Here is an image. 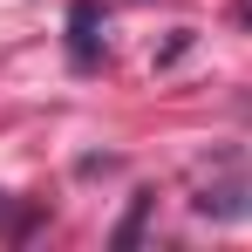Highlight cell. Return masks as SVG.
Returning a JSON list of instances; mask_svg holds the SVG:
<instances>
[{"instance_id":"obj_1","label":"cell","mask_w":252,"mask_h":252,"mask_svg":"<svg viewBox=\"0 0 252 252\" xmlns=\"http://www.w3.org/2000/svg\"><path fill=\"white\" fill-rule=\"evenodd\" d=\"M89 28H95V7H75V68H89V62H95V41H89Z\"/></svg>"},{"instance_id":"obj_2","label":"cell","mask_w":252,"mask_h":252,"mask_svg":"<svg viewBox=\"0 0 252 252\" xmlns=\"http://www.w3.org/2000/svg\"><path fill=\"white\" fill-rule=\"evenodd\" d=\"M143 211H150V198H136V211H129V218H123V232H116V246H129V239L143 232Z\"/></svg>"}]
</instances>
